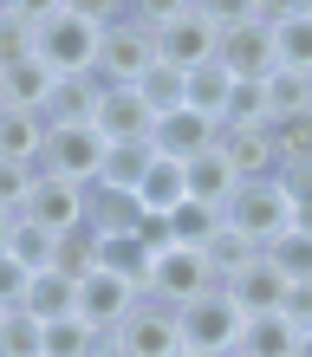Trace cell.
<instances>
[{"instance_id": "e575fe53", "label": "cell", "mask_w": 312, "mask_h": 357, "mask_svg": "<svg viewBox=\"0 0 312 357\" xmlns=\"http://www.w3.org/2000/svg\"><path fill=\"white\" fill-rule=\"evenodd\" d=\"M267 137H274V150H280V169H299V162H312V111L267 123Z\"/></svg>"}, {"instance_id": "5bb4252c", "label": "cell", "mask_w": 312, "mask_h": 357, "mask_svg": "<svg viewBox=\"0 0 312 357\" xmlns=\"http://www.w3.org/2000/svg\"><path fill=\"white\" fill-rule=\"evenodd\" d=\"M228 299H235L247 319H267V312H286V299H293V286H286V273L274 266V260H254L241 273V280H228Z\"/></svg>"}, {"instance_id": "9a60e30c", "label": "cell", "mask_w": 312, "mask_h": 357, "mask_svg": "<svg viewBox=\"0 0 312 357\" xmlns=\"http://www.w3.org/2000/svg\"><path fill=\"white\" fill-rule=\"evenodd\" d=\"M46 137H52V123L39 117V111H0V162H27V169H39L46 162Z\"/></svg>"}, {"instance_id": "8fae6325", "label": "cell", "mask_w": 312, "mask_h": 357, "mask_svg": "<svg viewBox=\"0 0 312 357\" xmlns=\"http://www.w3.org/2000/svg\"><path fill=\"white\" fill-rule=\"evenodd\" d=\"M143 305V292L131 286V280H117V273H91V280H78V319L85 325H98L104 338H117V325L131 319V312Z\"/></svg>"}, {"instance_id": "60d3db41", "label": "cell", "mask_w": 312, "mask_h": 357, "mask_svg": "<svg viewBox=\"0 0 312 357\" xmlns=\"http://www.w3.org/2000/svg\"><path fill=\"white\" fill-rule=\"evenodd\" d=\"M280 188H286V202L306 208L312 202V162H299V169H280Z\"/></svg>"}, {"instance_id": "cb8c5ba5", "label": "cell", "mask_w": 312, "mask_h": 357, "mask_svg": "<svg viewBox=\"0 0 312 357\" xmlns=\"http://www.w3.org/2000/svg\"><path fill=\"white\" fill-rule=\"evenodd\" d=\"M235 357H299V325L286 312H267V319H247L241 351Z\"/></svg>"}, {"instance_id": "ee69618b", "label": "cell", "mask_w": 312, "mask_h": 357, "mask_svg": "<svg viewBox=\"0 0 312 357\" xmlns=\"http://www.w3.org/2000/svg\"><path fill=\"white\" fill-rule=\"evenodd\" d=\"M299 357H312V331H306V338H299Z\"/></svg>"}, {"instance_id": "5b68a950", "label": "cell", "mask_w": 312, "mask_h": 357, "mask_svg": "<svg viewBox=\"0 0 312 357\" xmlns=\"http://www.w3.org/2000/svg\"><path fill=\"white\" fill-rule=\"evenodd\" d=\"M176 325H182V351L235 357V351H241V331H247V312L228 299V286H208L202 299L176 305Z\"/></svg>"}, {"instance_id": "836d02e7", "label": "cell", "mask_w": 312, "mask_h": 357, "mask_svg": "<svg viewBox=\"0 0 312 357\" xmlns=\"http://www.w3.org/2000/svg\"><path fill=\"white\" fill-rule=\"evenodd\" d=\"M260 85H267V117H299V111H312V78H299V72H274V78H260Z\"/></svg>"}, {"instance_id": "83f0119b", "label": "cell", "mask_w": 312, "mask_h": 357, "mask_svg": "<svg viewBox=\"0 0 312 357\" xmlns=\"http://www.w3.org/2000/svg\"><path fill=\"white\" fill-rule=\"evenodd\" d=\"M150 162H156V150L150 143H111V150H104V188H143V176H150Z\"/></svg>"}, {"instance_id": "bcb514c9", "label": "cell", "mask_w": 312, "mask_h": 357, "mask_svg": "<svg viewBox=\"0 0 312 357\" xmlns=\"http://www.w3.org/2000/svg\"><path fill=\"white\" fill-rule=\"evenodd\" d=\"M0 111H7V85H0Z\"/></svg>"}, {"instance_id": "ab89813d", "label": "cell", "mask_w": 312, "mask_h": 357, "mask_svg": "<svg viewBox=\"0 0 312 357\" xmlns=\"http://www.w3.org/2000/svg\"><path fill=\"white\" fill-rule=\"evenodd\" d=\"M27 286H33L27 266H20V260H0V312H20V305H27Z\"/></svg>"}, {"instance_id": "3957f363", "label": "cell", "mask_w": 312, "mask_h": 357, "mask_svg": "<svg viewBox=\"0 0 312 357\" xmlns=\"http://www.w3.org/2000/svg\"><path fill=\"white\" fill-rule=\"evenodd\" d=\"M163 66L156 59V33L143 7H104V46H98V78L104 85H143Z\"/></svg>"}, {"instance_id": "f6af8a7d", "label": "cell", "mask_w": 312, "mask_h": 357, "mask_svg": "<svg viewBox=\"0 0 312 357\" xmlns=\"http://www.w3.org/2000/svg\"><path fill=\"white\" fill-rule=\"evenodd\" d=\"M176 357H208V351H176Z\"/></svg>"}, {"instance_id": "1f68e13d", "label": "cell", "mask_w": 312, "mask_h": 357, "mask_svg": "<svg viewBox=\"0 0 312 357\" xmlns=\"http://www.w3.org/2000/svg\"><path fill=\"white\" fill-rule=\"evenodd\" d=\"M267 85H241L235 78V91H228V104H221V130H267Z\"/></svg>"}, {"instance_id": "7402d4cb", "label": "cell", "mask_w": 312, "mask_h": 357, "mask_svg": "<svg viewBox=\"0 0 312 357\" xmlns=\"http://www.w3.org/2000/svg\"><path fill=\"white\" fill-rule=\"evenodd\" d=\"M98 104H104V78L85 72V78H59V91L46 104V123H98Z\"/></svg>"}, {"instance_id": "7bdbcfd3", "label": "cell", "mask_w": 312, "mask_h": 357, "mask_svg": "<svg viewBox=\"0 0 312 357\" xmlns=\"http://www.w3.org/2000/svg\"><path fill=\"white\" fill-rule=\"evenodd\" d=\"M13 221L20 215H0V260H7V247H13Z\"/></svg>"}, {"instance_id": "6da1fadb", "label": "cell", "mask_w": 312, "mask_h": 357, "mask_svg": "<svg viewBox=\"0 0 312 357\" xmlns=\"http://www.w3.org/2000/svg\"><path fill=\"white\" fill-rule=\"evenodd\" d=\"M98 46H104V7L39 0V66H52L59 78H85L98 72Z\"/></svg>"}, {"instance_id": "603a6c76", "label": "cell", "mask_w": 312, "mask_h": 357, "mask_svg": "<svg viewBox=\"0 0 312 357\" xmlns=\"http://www.w3.org/2000/svg\"><path fill=\"white\" fill-rule=\"evenodd\" d=\"M20 312H33L39 325H59V319H72L78 312V280H66V273H33V286H27V305Z\"/></svg>"}, {"instance_id": "52a82bcc", "label": "cell", "mask_w": 312, "mask_h": 357, "mask_svg": "<svg viewBox=\"0 0 312 357\" xmlns=\"http://www.w3.org/2000/svg\"><path fill=\"white\" fill-rule=\"evenodd\" d=\"M20 221H33V227H46V234H59V241H66V234H78V227H91V188L39 169L33 202H27V215H20Z\"/></svg>"}, {"instance_id": "7a4b0ae2", "label": "cell", "mask_w": 312, "mask_h": 357, "mask_svg": "<svg viewBox=\"0 0 312 357\" xmlns=\"http://www.w3.org/2000/svg\"><path fill=\"white\" fill-rule=\"evenodd\" d=\"M156 33V59L176 72H195V66H215L221 52V13L208 7V0H150L143 7Z\"/></svg>"}, {"instance_id": "277c9868", "label": "cell", "mask_w": 312, "mask_h": 357, "mask_svg": "<svg viewBox=\"0 0 312 357\" xmlns=\"http://www.w3.org/2000/svg\"><path fill=\"white\" fill-rule=\"evenodd\" d=\"M215 13H221V52H215V59L228 66V78H241V85L274 78V72H280L274 26L247 13V0H215Z\"/></svg>"}, {"instance_id": "d6986e66", "label": "cell", "mask_w": 312, "mask_h": 357, "mask_svg": "<svg viewBox=\"0 0 312 357\" xmlns=\"http://www.w3.org/2000/svg\"><path fill=\"white\" fill-rule=\"evenodd\" d=\"M143 221H150V215H143V202L131 195V188H104V182H91V227H98L104 241L137 234Z\"/></svg>"}, {"instance_id": "74e56055", "label": "cell", "mask_w": 312, "mask_h": 357, "mask_svg": "<svg viewBox=\"0 0 312 357\" xmlns=\"http://www.w3.org/2000/svg\"><path fill=\"white\" fill-rule=\"evenodd\" d=\"M0 357H46V325L33 312H7L0 325Z\"/></svg>"}, {"instance_id": "ffe728a7", "label": "cell", "mask_w": 312, "mask_h": 357, "mask_svg": "<svg viewBox=\"0 0 312 357\" xmlns=\"http://www.w3.org/2000/svg\"><path fill=\"white\" fill-rule=\"evenodd\" d=\"M182 176H189V202H202V208H228V202H235V188H241V176L228 169V156H221V150H208V156H195V162H182Z\"/></svg>"}, {"instance_id": "b9f144b4", "label": "cell", "mask_w": 312, "mask_h": 357, "mask_svg": "<svg viewBox=\"0 0 312 357\" xmlns=\"http://www.w3.org/2000/svg\"><path fill=\"white\" fill-rule=\"evenodd\" d=\"M286 319L299 325V338L312 331V286H293V299H286Z\"/></svg>"}, {"instance_id": "44dd1931", "label": "cell", "mask_w": 312, "mask_h": 357, "mask_svg": "<svg viewBox=\"0 0 312 357\" xmlns=\"http://www.w3.org/2000/svg\"><path fill=\"white\" fill-rule=\"evenodd\" d=\"M137 202H143V215H156V221H170L182 202H189V176H182V162H170V156H156L150 162V176H143V188H137Z\"/></svg>"}, {"instance_id": "4fadbf2b", "label": "cell", "mask_w": 312, "mask_h": 357, "mask_svg": "<svg viewBox=\"0 0 312 357\" xmlns=\"http://www.w3.org/2000/svg\"><path fill=\"white\" fill-rule=\"evenodd\" d=\"M150 150H156V156H170V162H195V156H208V150H221V123H208V117H195V111L156 117Z\"/></svg>"}, {"instance_id": "d6a6232c", "label": "cell", "mask_w": 312, "mask_h": 357, "mask_svg": "<svg viewBox=\"0 0 312 357\" xmlns=\"http://www.w3.org/2000/svg\"><path fill=\"white\" fill-rule=\"evenodd\" d=\"M215 234H221V208H202V202H182L176 215H170V241H176V247H195V254H202V247L215 241Z\"/></svg>"}, {"instance_id": "484cf974", "label": "cell", "mask_w": 312, "mask_h": 357, "mask_svg": "<svg viewBox=\"0 0 312 357\" xmlns=\"http://www.w3.org/2000/svg\"><path fill=\"white\" fill-rule=\"evenodd\" d=\"M0 85H7V104H13V111H39V117H46V104L59 91V72L39 66V59H27V66L0 72Z\"/></svg>"}, {"instance_id": "4316f807", "label": "cell", "mask_w": 312, "mask_h": 357, "mask_svg": "<svg viewBox=\"0 0 312 357\" xmlns=\"http://www.w3.org/2000/svg\"><path fill=\"white\" fill-rule=\"evenodd\" d=\"M202 260H208V273H215V286H228V280H241V273L260 260V247L247 241V234H235V227L221 221V234L202 247Z\"/></svg>"}, {"instance_id": "ba28073f", "label": "cell", "mask_w": 312, "mask_h": 357, "mask_svg": "<svg viewBox=\"0 0 312 357\" xmlns=\"http://www.w3.org/2000/svg\"><path fill=\"white\" fill-rule=\"evenodd\" d=\"M104 150H111V143H104L91 123H52V137H46V162H39V169L91 188V182L104 176Z\"/></svg>"}, {"instance_id": "f35d334b", "label": "cell", "mask_w": 312, "mask_h": 357, "mask_svg": "<svg viewBox=\"0 0 312 357\" xmlns=\"http://www.w3.org/2000/svg\"><path fill=\"white\" fill-rule=\"evenodd\" d=\"M33 182H39V169H27V162H0V215H27Z\"/></svg>"}, {"instance_id": "9c48e42d", "label": "cell", "mask_w": 312, "mask_h": 357, "mask_svg": "<svg viewBox=\"0 0 312 357\" xmlns=\"http://www.w3.org/2000/svg\"><path fill=\"white\" fill-rule=\"evenodd\" d=\"M182 351V325H176V305H156L143 299L131 319L117 325V357H176Z\"/></svg>"}, {"instance_id": "30bf717a", "label": "cell", "mask_w": 312, "mask_h": 357, "mask_svg": "<svg viewBox=\"0 0 312 357\" xmlns=\"http://www.w3.org/2000/svg\"><path fill=\"white\" fill-rule=\"evenodd\" d=\"M208 286H215V273H208V260L195 254V247H170V254H156L150 292H143V299H156V305H189V299H202Z\"/></svg>"}, {"instance_id": "7dc6e473", "label": "cell", "mask_w": 312, "mask_h": 357, "mask_svg": "<svg viewBox=\"0 0 312 357\" xmlns=\"http://www.w3.org/2000/svg\"><path fill=\"white\" fill-rule=\"evenodd\" d=\"M0 325H7V312H0Z\"/></svg>"}, {"instance_id": "ac0fdd59", "label": "cell", "mask_w": 312, "mask_h": 357, "mask_svg": "<svg viewBox=\"0 0 312 357\" xmlns=\"http://www.w3.org/2000/svg\"><path fill=\"white\" fill-rule=\"evenodd\" d=\"M274 46L286 72L312 78V0H286V13L274 20Z\"/></svg>"}, {"instance_id": "d4e9b609", "label": "cell", "mask_w": 312, "mask_h": 357, "mask_svg": "<svg viewBox=\"0 0 312 357\" xmlns=\"http://www.w3.org/2000/svg\"><path fill=\"white\" fill-rule=\"evenodd\" d=\"M46 357H117V338H104L98 325H85L72 312V319L46 325Z\"/></svg>"}, {"instance_id": "4dcf8cb0", "label": "cell", "mask_w": 312, "mask_h": 357, "mask_svg": "<svg viewBox=\"0 0 312 357\" xmlns=\"http://www.w3.org/2000/svg\"><path fill=\"white\" fill-rule=\"evenodd\" d=\"M137 91H143V104H150V117H176V111H189V72H176V66H156Z\"/></svg>"}, {"instance_id": "d590c367", "label": "cell", "mask_w": 312, "mask_h": 357, "mask_svg": "<svg viewBox=\"0 0 312 357\" xmlns=\"http://www.w3.org/2000/svg\"><path fill=\"white\" fill-rule=\"evenodd\" d=\"M267 260H274L286 273V286H312V234H299V227H286V234L267 247Z\"/></svg>"}, {"instance_id": "7c38bea8", "label": "cell", "mask_w": 312, "mask_h": 357, "mask_svg": "<svg viewBox=\"0 0 312 357\" xmlns=\"http://www.w3.org/2000/svg\"><path fill=\"white\" fill-rule=\"evenodd\" d=\"M91 130L104 143H150L156 117H150V104H143L137 85H104V104H98V123H91Z\"/></svg>"}, {"instance_id": "8d00e7d4", "label": "cell", "mask_w": 312, "mask_h": 357, "mask_svg": "<svg viewBox=\"0 0 312 357\" xmlns=\"http://www.w3.org/2000/svg\"><path fill=\"white\" fill-rule=\"evenodd\" d=\"M59 254V234H46V227H33V221H13V247H7V260H20L27 273H46Z\"/></svg>"}, {"instance_id": "f546056e", "label": "cell", "mask_w": 312, "mask_h": 357, "mask_svg": "<svg viewBox=\"0 0 312 357\" xmlns=\"http://www.w3.org/2000/svg\"><path fill=\"white\" fill-rule=\"evenodd\" d=\"M228 91H235V78H228V66H221V59H215V66H195V72H189V111H195V117L221 123Z\"/></svg>"}, {"instance_id": "8992f818", "label": "cell", "mask_w": 312, "mask_h": 357, "mask_svg": "<svg viewBox=\"0 0 312 357\" xmlns=\"http://www.w3.org/2000/svg\"><path fill=\"white\" fill-rule=\"evenodd\" d=\"M221 221L235 227V234H247V241L267 254V247H274L286 227H293V202H286L280 176H274V182H241V188H235V202L221 208Z\"/></svg>"}, {"instance_id": "2e32d148", "label": "cell", "mask_w": 312, "mask_h": 357, "mask_svg": "<svg viewBox=\"0 0 312 357\" xmlns=\"http://www.w3.org/2000/svg\"><path fill=\"white\" fill-rule=\"evenodd\" d=\"M221 156L241 182H274L280 176V150L267 130H221Z\"/></svg>"}, {"instance_id": "e0dca14e", "label": "cell", "mask_w": 312, "mask_h": 357, "mask_svg": "<svg viewBox=\"0 0 312 357\" xmlns=\"http://www.w3.org/2000/svg\"><path fill=\"white\" fill-rule=\"evenodd\" d=\"M39 59V0H7L0 7V72Z\"/></svg>"}, {"instance_id": "f1b7e54d", "label": "cell", "mask_w": 312, "mask_h": 357, "mask_svg": "<svg viewBox=\"0 0 312 357\" xmlns=\"http://www.w3.org/2000/svg\"><path fill=\"white\" fill-rule=\"evenodd\" d=\"M98 266H104V234H98V227L66 234V241H59V254H52V273H66V280H91Z\"/></svg>"}]
</instances>
